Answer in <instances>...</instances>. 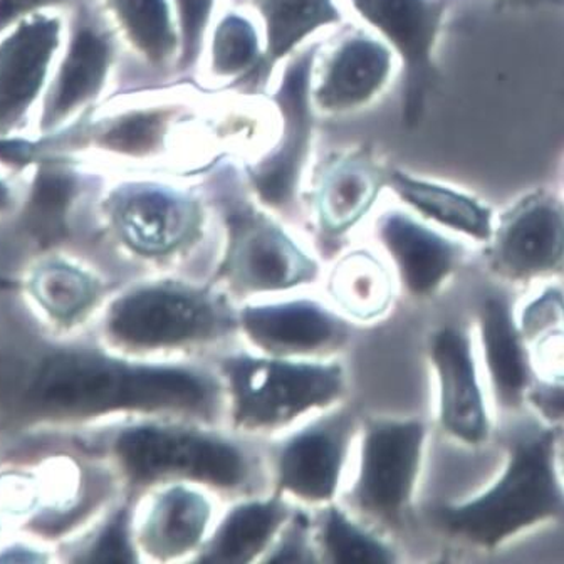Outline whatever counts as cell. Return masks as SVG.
Here are the masks:
<instances>
[{"mask_svg":"<svg viewBox=\"0 0 564 564\" xmlns=\"http://www.w3.org/2000/svg\"><path fill=\"white\" fill-rule=\"evenodd\" d=\"M34 402L54 412L96 415L115 410L212 423L224 410L220 378L191 364H127L93 352H67L44 365Z\"/></svg>","mask_w":564,"mask_h":564,"instance_id":"1","label":"cell"},{"mask_svg":"<svg viewBox=\"0 0 564 564\" xmlns=\"http://www.w3.org/2000/svg\"><path fill=\"white\" fill-rule=\"evenodd\" d=\"M557 427L509 442L501 476L476 498L437 509L448 536L494 551L534 525L564 519V487L557 474Z\"/></svg>","mask_w":564,"mask_h":564,"instance_id":"2","label":"cell"},{"mask_svg":"<svg viewBox=\"0 0 564 564\" xmlns=\"http://www.w3.org/2000/svg\"><path fill=\"white\" fill-rule=\"evenodd\" d=\"M208 191L226 232L216 286L256 297L291 293L316 281V259L256 200L236 166L214 170Z\"/></svg>","mask_w":564,"mask_h":564,"instance_id":"3","label":"cell"},{"mask_svg":"<svg viewBox=\"0 0 564 564\" xmlns=\"http://www.w3.org/2000/svg\"><path fill=\"white\" fill-rule=\"evenodd\" d=\"M230 423L242 434H271L293 427L307 415L338 405L346 373L338 361L293 360L234 352L217 371Z\"/></svg>","mask_w":564,"mask_h":564,"instance_id":"4","label":"cell"},{"mask_svg":"<svg viewBox=\"0 0 564 564\" xmlns=\"http://www.w3.org/2000/svg\"><path fill=\"white\" fill-rule=\"evenodd\" d=\"M175 420L145 423L121 432L117 455L124 474L138 486L194 484L220 492H240L252 482L254 460L236 438Z\"/></svg>","mask_w":564,"mask_h":564,"instance_id":"5","label":"cell"},{"mask_svg":"<svg viewBox=\"0 0 564 564\" xmlns=\"http://www.w3.org/2000/svg\"><path fill=\"white\" fill-rule=\"evenodd\" d=\"M108 332L140 351H188L217 345L237 333V310L216 284L162 279L118 300Z\"/></svg>","mask_w":564,"mask_h":564,"instance_id":"6","label":"cell"},{"mask_svg":"<svg viewBox=\"0 0 564 564\" xmlns=\"http://www.w3.org/2000/svg\"><path fill=\"white\" fill-rule=\"evenodd\" d=\"M322 43H307L279 70L271 101L279 117L274 145L243 170L247 187L271 212L296 207L314 138L313 79Z\"/></svg>","mask_w":564,"mask_h":564,"instance_id":"7","label":"cell"},{"mask_svg":"<svg viewBox=\"0 0 564 564\" xmlns=\"http://www.w3.org/2000/svg\"><path fill=\"white\" fill-rule=\"evenodd\" d=\"M452 0H348L402 66V120L416 128L442 82L435 46Z\"/></svg>","mask_w":564,"mask_h":564,"instance_id":"8","label":"cell"},{"mask_svg":"<svg viewBox=\"0 0 564 564\" xmlns=\"http://www.w3.org/2000/svg\"><path fill=\"white\" fill-rule=\"evenodd\" d=\"M63 47L40 105L37 128L53 133L89 113L101 98L117 61V31L91 6L73 8Z\"/></svg>","mask_w":564,"mask_h":564,"instance_id":"9","label":"cell"},{"mask_svg":"<svg viewBox=\"0 0 564 564\" xmlns=\"http://www.w3.org/2000/svg\"><path fill=\"white\" fill-rule=\"evenodd\" d=\"M427 435L419 419L367 422L349 490L355 508L381 521H402L415 498Z\"/></svg>","mask_w":564,"mask_h":564,"instance_id":"10","label":"cell"},{"mask_svg":"<svg viewBox=\"0 0 564 564\" xmlns=\"http://www.w3.org/2000/svg\"><path fill=\"white\" fill-rule=\"evenodd\" d=\"M106 210L120 239L143 258H182L204 237L200 197L166 182H123L106 198Z\"/></svg>","mask_w":564,"mask_h":564,"instance_id":"11","label":"cell"},{"mask_svg":"<svg viewBox=\"0 0 564 564\" xmlns=\"http://www.w3.org/2000/svg\"><path fill=\"white\" fill-rule=\"evenodd\" d=\"M357 432L355 413L336 405L291 432L274 452L275 492L304 506L335 502Z\"/></svg>","mask_w":564,"mask_h":564,"instance_id":"12","label":"cell"},{"mask_svg":"<svg viewBox=\"0 0 564 564\" xmlns=\"http://www.w3.org/2000/svg\"><path fill=\"white\" fill-rule=\"evenodd\" d=\"M237 333L254 351L293 360H328L351 338L348 317L311 297L258 301L237 310Z\"/></svg>","mask_w":564,"mask_h":564,"instance_id":"13","label":"cell"},{"mask_svg":"<svg viewBox=\"0 0 564 564\" xmlns=\"http://www.w3.org/2000/svg\"><path fill=\"white\" fill-rule=\"evenodd\" d=\"M487 265L509 282H531L564 272V202L534 191L499 217L487 242Z\"/></svg>","mask_w":564,"mask_h":564,"instance_id":"14","label":"cell"},{"mask_svg":"<svg viewBox=\"0 0 564 564\" xmlns=\"http://www.w3.org/2000/svg\"><path fill=\"white\" fill-rule=\"evenodd\" d=\"M63 19L31 15L0 35V137H14L41 105L64 43Z\"/></svg>","mask_w":564,"mask_h":564,"instance_id":"15","label":"cell"},{"mask_svg":"<svg viewBox=\"0 0 564 564\" xmlns=\"http://www.w3.org/2000/svg\"><path fill=\"white\" fill-rule=\"evenodd\" d=\"M192 106L181 101L128 106L93 118L91 111L54 131L59 149H96L130 160L165 155L173 137L192 118Z\"/></svg>","mask_w":564,"mask_h":564,"instance_id":"16","label":"cell"},{"mask_svg":"<svg viewBox=\"0 0 564 564\" xmlns=\"http://www.w3.org/2000/svg\"><path fill=\"white\" fill-rule=\"evenodd\" d=\"M427 352L437 380V415L442 431L466 447L486 445L490 437V419L473 339L460 326L445 325L429 339Z\"/></svg>","mask_w":564,"mask_h":564,"instance_id":"17","label":"cell"},{"mask_svg":"<svg viewBox=\"0 0 564 564\" xmlns=\"http://www.w3.org/2000/svg\"><path fill=\"white\" fill-rule=\"evenodd\" d=\"M395 54L371 31L352 29L314 69V110L346 115L370 105L387 88L395 69Z\"/></svg>","mask_w":564,"mask_h":564,"instance_id":"18","label":"cell"},{"mask_svg":"<svg viewBox=\"0 0 564 564\" xmlns=\"http://www.w3.org/2000/svg\"><path fill=\"white\" fill-rule=\"evenodd\" d=\"M403 290L415 300L435 296L463 261L464 247L403 210H387L375 226Z\"/></svg>","mask_w":564,"mask_h":564,"instance_id":"19","label":"cell"},{"mask_svg":"<svg viewBox=\"0 0 564 564\" xmlns=\"http://www.w3.org/2000/svg\"><path fill=\"white\" fill-rule=\"evenodd\" d=\"M240 9H249L262 29L264 59L258 70L252 91L265 89L284 64L323 29L339 25L343 12L336 0H234Z\"/></svg>","mask_w":564,"mask_h":564,"instance_id":"20","label":"cell"},{"mask_svg":"<svg viewBox=\"0 0 564 564\" xmlns=\"http://www.w3.org/2000/svg\"><path fill=\"white\" fill-rule=\"evenodd\" d=\"M477 326L494 395L505 409H518L528 400L536 377L509 301L501 296L486 297L477 311Z\"/></svg>","mask_w":564,"mask_h":564,"instance_id":"21","label":"cell"},{"mask_svg":"<svg viewBox=\"0 0 564 564\" xmlns=\"http://www.w3.org/2000/svg\"><path fill=\"white\" fill-rule=\"evenodd\" d=\"M291 514L290 501L279 492L268 498L243 499L214 524L195 561L207 564L264 561Z\"/></svg>","mask_w":564,"mask_h":564,"instance_id":"22","label":"cell"},{"mask_svg":"<svg viewBox=\"0 0 564 564\" xmlns=\"http://www.w3.org/2000/svg\"><path fill=\"white\" fill-rule=\"evenodd\" d=\"M214 528V505L204 487L166 484L143 528V546L159 561L197 556Z\"/></svg>","mask_w":564,"mask_h":564,"instance_id":"23","label":"cell"},{"mask_svg":"<svg viewBox=\"0 0 564 564\" xmlns=\"http://www.w3.org/2000/svg\"><path fill=\"white\" fill-rule=\"evenodd\" d=\"M387 188V169L368 153L339 156L326 166L314 192L317 226L329 237L355 229Z\"/></svg>","mask_w":564,"mask_h":564,"instance_id":"24","label":"cell"},{"mask_svg":"<svg viewBox=\"0 0 564 564\" xmlns=\"http://www.w3.org/2000/svg\"><path fill=\"white\" fill-rule=\"evenodd\" d=\"M387 188L425 223L477 242L487 243L492 237L496 227L492 208L466 192L400 169H387Z\"/></svg>","mask_w":564,"mask_h":564,"instance_id":"25","label":"cell"},{"mask_svg":"<svg viewBox=\"0 0 564 564\" xmlns=\"http://www.w3.org/2000/svg\"><path fill=\"white\" fill-rule=\"evenodd\" d=\"M115 31L152 69L175 66L178 53L172 0H105Z\"/></svg>","mask_w":564,"mask_h":564,"instance_id":"26","label":"cell"},{"mask_svg":"<svg viewBox=\"0 0 564 564\" xmlns=\"http://www.w3.org/2000/svg\"><path fill=\"white\" fill-rule=\"evenodd\" d=\"M264 59V37L247 11H226L216 18L205 46L207 73L214 82L251 88Z\"/></svg>","mask_w":564,"mask_h":564,"instance_id":"27","label":"cell"},{"mask_svg":"<svg viewBox=\"0 0 564 564\" xmlns=\"http://www.w3.org/2000/svg\"><path fill=\"white\" fill-rule=\"evenodd\" d=\"M329 291L339 313L358 322H375L392 306V275L370 252L345 256L333 269Z\"/></svg>","mask_w":564,"mask_h":564,"instance_id":"28","label":"cell"},{"mask_svg":"<svg viewBox=\"0 0 564 564\" xmlns=\"http://www.w3.org/2000/svg\"><path fill=\"white\" fill-rule=\"evenodd\" d=\"M35 163L25 226L41 243H56L66 234L67 212L78 192V176L61 153H44Z\"/></svg>","mask_w":564,"mask_h":564,"instance_id":"29","label":"cell"},{"mask_svg":"<svg viewBox=\"0 0 564 564\" xmlns=\"http://www.w3.org/2000/svg\"><path fill=\"white\" fill-rule=\"evenodd\" d=\"M319 561L341 564H388L397 563L399 556L383 538L355 521L345 509L335 502L322 506L314 521Z\"/></svg>","mask_w":564,"mask_h":564,"instance_id":"30","label":"cell"},{"mask_svg":"<svg viewBox=\"0 0 564 564\" xmlns=\"http://www.w3.org/2000/svg\"><path fill=\"white\" fill-rule=\"evenodd\" d=\"M172 8L178 35L173 70L178 78H191L204 57L208 34L216 21L217 0H172Z\"/></svg>","mask_w":564,"mask_h":564,"instance_id":"31","label":"cell"},{"mask_svg":"<svg viewBox=\"0 0 564 564\" xmlns=\"http://www.w3.org/2000/svg\"><path fill=\"white\" fill-rule=\"evenodd\" d=\"M37 300L61 319L78 316L96 297L95 282L66 265H47L34 279Z\"/></svg>","mask_w":564,"mask_h":564,"instance_id":"32","label":"cell"},{"mask_svg":"<svg viewBox=\"0 0 564 564\" xmlns=\"http://www.w3.org/2000/svg\"><path fill=\"white\" fill-rule=\"evenodd\" d=\"M319 554L314 541V521L304 512L293 511L278 540L262 563H314Z\"/></svg>","mask_w":564,"mask_h":564,"instance_id":"33","label":"cell"},{"mask_svg":"<svg viewBox=\"0 0 564 564\" xmlns=\"http://www.w3.org/2000/svg\"><path fill=\"white\" fill-rule=\"evenodd\" d=\"M130 522L127 511L115 516L113 521L106 525L99 540L93 547L89 560L96 563H134L133 544L130 540Z\"/></svg>","mask_w":564,"mask_h":564,"instance_id":"34","label":"cell"},{"mask_svg":"<svg viewBox=\"0 0 564 564\" xmlns=\"http://www.w3.org/2000/svg\"><path fill=\"white\" fill-rule=\"evenodd\" d=\"M528 402L553 427L564 423V383L534 381L529 390Z\"/></svg>","mask_w":564,"mask_h":564,"instance_id":"35","label":"cell"},{"mask_svg":"<svg viewBox=\"0 0 564 564\" xmlns=\"http://www.w3.org/2000/svg\"><path fill=\"white\" fill-rule=\"evenodd\" d=\"M82 0H0V35L22 19L79 4Z\"/></svg>","mask_w":564,"mask_h":564,"instance_id":"36","label":"cell"},{"mask_svg":"<svg viewBox=\"0 0 564 564\" xmlns=\"http://www.w3.org/2000/svg\"><path fill=\"white\" fill-rule=\"evenodd\" d=\"M9 202V188L4 182L0 181V208H4Z\"/></svg>","mask_w":564,"mask_h":564,"instance_id":"37","label":"cell"}]
</instances>
